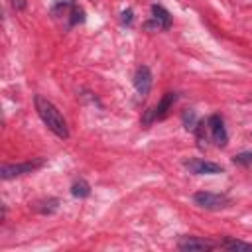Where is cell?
<instances>
[{
  "label": "cell",
  "instance_id": "5",
  "mask_svg": "<svg viewBox=\"0 0 252 252\" xmlns=\"http://www.w3.org/2000/svg\"><path fill=\"white\" fill-rule=\"evenodd\" d=\"M185 167L197 175H217L222 173V165L215 163V161H207V159H189L185 161Z\"/></svg>",
  "mask_w": 252,
  "mask_h": 252
},
{
  "label": "cell",
  "instance_id": "3",
  "mask_svg": "<svg viewBox=\"0 0 252 252\" xmlns=\"http://www.w3.org/2000/svg\"><path fill=\"white\" fill-rule=\"evenodd\" d=\"M43 165V159H33V161H22V163H4L2 165V179H12V177H20L26 173H32L35 169H39Z\"/></svg>",
  "mask_w": 252,
  "mask_h": 252
},
{
  "label": "cell",
  "instance_id": "13",
  "mask_svg": "<svg viewBox=\"0 0 252 252\" xmlns=\"http://www.w3.org/2000/svg\"><path fill=\"white\" fill-rule=\"evenodd\" d=\"M83 20H85V12H83L79 6L71 4V24H79V22H83Z\"/></svg>",
  "mask_w": 252,
  "mask_h": 252
},
{
  "label": "cell",
  "instance_id": "1",
  "mask_svg": "<svg viewBox=\"0 0 252 252\" xmlns=\"http://www.w3.org/2000/svg\"><path fill=\"white\" fill-rule=\"evenodd\" d=\"M33 102H35V110H37L41 122H43V124H45L57 138H61V140L69 138L67 122H65L63 114L57 110V106H55L51 100H47L45 96H41V94H35Z\"/></svg>",
  "mask_w": 252,
  "mask_h": 252
},
{
  "label": "cell",
  "instance_id": "11",
  "mask_svg": "<svg viewBox=\"0 0 252 252\" xmlns=\"http://www.w3.org/2000/svg\"><path fill=\"white\" fill-rule=\"evenodd\" d=\"M71 195H73V197H79V199L89 197V195H91V185H89L87 181L79 179V181H75V183L71 185Z\"/></svg>",
  "mask_w": 252,
  "mask_h": 252
},
{
  "label": "cell",
  "instance_id": "10",
  "mask_svg": "<svg viewBox=\"0 0 252 252\" xmlns=\"http://www.w3.org/2000/svg\"><path fill=\"white\" fill-rule=\"evenodd\" d=\"M222 248L226 250H238V252H252V244L250 242H242V240H234V238H224L220 242Z\"/></svg>",
  "mask_w": 252,
  "mask_h": 252
},
{
  "label": "cell",
  "instance_id": "15",
  "mask_svg": "<svg viewBox=\"0 0 252 252\" xmlns=\"http://www.w3.org/2000/svg\"><path fill=\"white\" fill-rule=\"evenodd\" d=\"M12 2V6L16 8V10H22V8H26V2L24 0H10Z\"/></svg>",
  "mask_w": 252,
  "mask_h": 252
},
{
  "label": "cell",
  "instance_id": "2",
  "mask_svg": "<svg viewBox=\"0 0 252 252\" xmlns=\"http://www.w3.org/2000/svg\"><path fill=\"white\" fill-rule=\"evenodd\" d=\"M193 201L195 205L203 207V209H209V211H217V209H224L230 205V199L226 195H220V193H211V191H199L193 195Z\"/></svg>",
  "mask_w": 252,
  "mask_h": 252
},
{
  "label": "cell",
  "instance_id": "12",
  "mask_svg": "<svg viewBox=\"0 0 252 252\" xmlns=\"http://www.w3.org/2000/svg\"><path fill=\"white\" fill-rule=\"evenodd\" d=\"M232 161L238 163V165H250V163H252V152H242V154L234 156Z\"/></svg>",
  "mask_w": 252,
  "mask_h": 252
},
{
  "label": "cell",
  "instance_id": "9",
  "mask_svg": "<svg viewBox=\"0 0 252 252\" xmlns=\"http://www.w3.org/2000/svg\"><path fill=\"white\" fill-rule=\"evenodd\" d=\"M152 18H154V24H156V28L159 30H167L169 26H171V16H169V12L163 8V6H159V4H154L152 6Z\"/></svg>",
  "mask_w": 252,
  "mask_h": 252
},
{
  "label": "cell",
  "instance_id": "14",
  "mask_svg": "<svg viewBox=\"0 0 252 252\" xmlns=\"http://www.w3.org/2000/svg\"><path fill=\"white\" fill-rule=\"evenodd\" d=\"M122 22L124 24H130L132 22V10H124L122 12Z\"/></svg>",
  "mask_w": 252,
  "mask_h": 252
},
{
  "label": "cell",
  "instance_id": "8",
  "mask_svg": "<svg viewBox=\"0 0 252 252\" xmlns=\"http://www.w3.org/2000/svg\"><path fill=\"white\" fill-rule=\"evenodd\" d=\"M134 87H136V93H138L142 98L148 96V93H150V89H152V73H150V69H148L146 65H142V67L136 69Z\"/></svg>",
  "mask_w": 252,
  "mask_h": 252
},
{
  "label": "cell",
  "instance_id": "7",
  "mask_svg": "<svg viewBox=\"0 0 252 252\" xmlns=\"http://www.w3.org/2000/svg\"><path fill=\"white\" fill-rule=\"evenodd\" d=\"M179 250L183 252H203V250H213L215 244L205 240V238H197V236H183L177 244Z\"/></svg>",
  "mask_w": 252,
  "mask_h": 252
},
{
  "label": "cell",
  "instance_id": "6",
  "mask_svg": "<svg viewBox=\"0 0 252 252\" xmlns=\"http://www.w3.org/2000/svg\"><path fill=\"white\" fill-rule=\"evenodd\" d=\"M175 100H177V94H175V93H165V94L161 96V100L156 104V108H152V112L144 118V124H148V122H152V120L163 118V116L169 112V108L173 106Z\"/></svg>",
  "mask_w": 252,
  "mask_h": 252
},
{
  "label": "cell",
  "instance_id": "4",
  "mask_svg": "<svg viewBox=\"0 0 252 252\" xmlns=\"http://www.w3.org/2000/svg\"><path fill=\"white\" fill-rule=\"evenodd\" d=\"M207 128L211 130V136L215 140L217 146H226L228 136H226V128H224V120L219 114H211L207 120Z\"/></svg>",
  "mask_w": 252,
  "mask_h": 252
}]
</instances>
